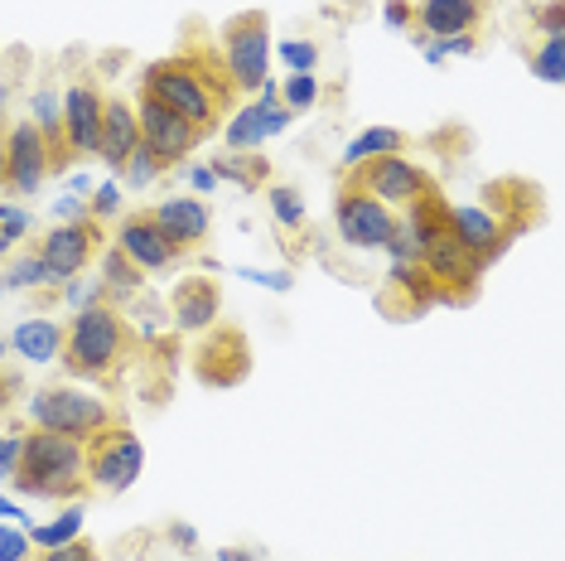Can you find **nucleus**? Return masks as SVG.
<instances>
[{
	"mask_svg": "<svg viewBox=\"0 0 565 561\" xmlns=\"http://www.w3.org/2000/svg\"><path fill=\"white\" fill-rule=\"evenodd\" d=\"M136 87H146L156 102L203 126L209 136L217 131V121L237 112V87L223 68V54H213V49H179L170 59L146 63Z\"/></svg>",
	"mask_w": 565,
	"mask_h": 561,
	"instance_id": "obj_1",
	"label": "nucleus"
},
{
	"mask_svg": "<svg viewBox=\"0 0 565 561\" xmlns=\"http://www.w3.org/2000/svg\"><path fill=\"white\" fill-rule=\"evenodd\" d=\"M10 489L20 499H40V504H78L87 499V475H83V445L58 436V431L30 426L20 436V465L10 475Z\"/></svg>",
	"mask_w": 565,
	"mask_h": 561,
	"instance_id": "obj_2",
	"label": "nucleus"
},
{
	"mask_svg": "<svg viewBox=\"0 0 565 561\" xmlns=\"http://www.w3.org/2000/svg\"><path fill=\"white\" fill-rule=\"evenodd\" d=\"M136 339H131V325L121 320V310H111L107 300L87 305V310L73 315L68 335H63V353L58 363L68 368V378H83V382H111L131 359Z\"/></svg>",
	"mask_w": 565,
	"mask_h": 561,
	"instance_id": "obj_3",
	"label": "nucleus"
},
{
	"mask_svg": "<svg viewBox=\"0 0 565 561\" xmlns=\"http://www.w3.org/2000/svg\"><path fill=\"white\" fill-rule=\"evenodd\" d=\"M111 421H121L111 412V402L87 388H73V382H54V388L30 392V426L58 431V436H68L78 445H87L97 431H107Z\"/></svg>",
	"mask_w": 565,
	"mask_h": 561,
	"instance_id": "obj_4",
	"label": "nucleus"
},
{
	"mask_svg": "<svg viewBox=\"0 0 565 561\" xmlns=\"http://www.w3.org/2000/svg\"><path fill=\"white\" fill-rule=\"evenodd\" d=\"M217 54H223V68L233 78L237 97H256L262 83L271 78V20L266 10H242V15L223 20L217 30Z\"/></svg>",
	"mask_w": 565,
	"mask_h": 561,
	"instance_id": "obj_5",
	"label": "nucleus"
},
{
	"mask_svg": "<svg viewBox=\"0 0 565 561\" xmlns=\"http://www.w3.org/2000/svg\"><path fill=\"white\" fill-rule=\"evenodd\" d=\"M146 469V445L126 421H111L107 431H97L93 441L83 445V475L93 494H126Z\"/></svg>",
	"mask_w": 565,
	"mask_h": 561,
	"instance_id": "obj_6",
	"label": "nucleus"
},
{
	"mask_svg": "<svg viewBox=\"0 0 565 561\" xmlns=\"http://www.w3.org/2000/svg\"><path fill=\"white\" fill-rule=\"evenodd\" d=\"M136 126H140V146L150 150V156H156L164 170H170V165H179V160H189L194 156V150L203 146V140H209V131H203V126H194V121H184L179 117V112H170L164 107V102H156L146 93V87H136Z\"/></svg>",
	"mask_w": 565,
	"mask_h": 561,
	"instance_id": "obj_7",
	"label": "nucleus"
},
{
	"mask_svg": "<svg viewBox=\"0 0 565 561\" xmlns=\"http://www.w3.org/2000/svg\"><path fill=\"white\" fill-rule=\"evenodd\" d=\"M194 378L213 392H227V388H242L252 378V339L247 329L237 325H213L203 329V343L194 349Z\"/></svg>",
	"mask_w": 565,
	"mask_h": 561,
	"instance_id": "obj_8",
	"label": "nucleus"
},
{
	"mask_svg": "<svg viewBox=\"0 0 565 561\" xmlns=\"http://www.w3.org/2000/svg\"><path fill=\"white\" fill-rule=\"evenodd\" d=\"M343 180L367 189L377 203H387V209H406V203H416L426 189H435V180L426 174V165H416L411 156H377V160H363L353 165V170H343Z\"/></svg>",
	"mask_w": 565,
	"mask_h": 561,
	"instance_id": "obj_9",
	"label": "nucleus"
},
{
	"mask_svg": "<svg viewBox=\"0 0 565 561\" xmlns=\"http://www.w3.org/2000/svg\"><path fill=\"white\" fill-rule=\"evenodd\" d=\"M333 223H339V233L349 247H363V252H382L396 227V213L387 203H377L367 194V189H358L343 180L339 194H333Z\"/></svg>",
	"mask_w": 565,
	"mask_h": 561,
	"instance_id": "obj_10",
	"label": "nucleus"
},
{
	"mask_svg": "<svg viewBox=\"0 0 565 561\" xmlns=\"http://www.w3.org/2000/svg\"><path fill=\"white\" fill-rule=\"evenodd\" d=\"M54 174V156H49V140L40 136V126L30 117L6 126V194H40V184Z\"/></svg>",
	"mask_w": 565,
	"mask_h": 561,
	"instance_id": "obj_11",
	"label": "nucleus"
},
{
	"mask_svg": "<svg viewBox=\"0 0 565 561\" xmlns=\"http://www.w3.org/2000/svg\"><path fill=\"white\" fill-rule=\"evenodd\" d=\"M97 252H102V223L97 219H78V223L49 227V233L40 237V247H34V257L49 266L54 286H68L73 276L87 272V262H93Z\"/></svg>",
	"mask_w": 565,
	"mask_h": 561,
	"instance_id": "obj_12",
	"label": "nucleus"
},
{
	"mask_svg": "<svg viewBox=\"0 0 565 561\" xmlns=\"http://www.w3.org/2000/svg\"><path fill=\"white\" fill-rule=\"evenodd\" d=\"M111 247H121L146 276L150 272H170V266L184 257V247H174L170 233H164V227L150 219V209L126 213V219L117 223V237H111Z\"/></svg>",
	"mask_w": 565,
	"mask_h": 561,
	"instance_id": "obj_13",
	"label": "nucleus"
},
{
	"mask_svg": "<svg viewBox=\"0 0 565 561\" xmlns=\"http://www.w3.org/2000/svg\"><path fill=\"white\" fill-rule=\"evenodd\" d=\"M102 87L93 78H78L63 87V140H68V156H97V131H102Z\"/></svg>",
	"mask_w": 565,
	"mask_h": 561,
	"instance_id": "obj_14",
	"label": "nucleus"
},
{
	"mask_svg": "<svg viewBox=\"0 0 565 561\" xmlns=\"http://www.w3.org/2000/svg\"><path fill=\"white\" fill-rule=\"evenodd\" d=\"M217 315H223V286H217L213 276H184L174 280L170 290V320L179 335H203V329L217 325Z\"/></svg>",
	"mask_w": 565,
	"mask_h": 561,
	"instance_id": "obj_15",
	"label": "nucleus"
},
{
	"mask_svg": "<svg viewBox=\"0 0 565 561\" xmlns=\"http://www.w3.org/2000/svg\"><path fill=\"white\" fill-rule=\"evenodd\" d=\"M449 233H455V242L469 252L479 266H488V262H498L508 252V242H512V233L503 223L493 219L488 209H479V203H449Z\"/></svg>",
	"mask_w": 565,
	"mask_h": 561,
	"instance_id": "obj_16",
	"label": "nucleus"
},
{
	"mask_svg": "<svg viewBox=\"0 0 565 561\" xmlns=\"http://www.w3.org/2000/svg\"><path fill=\"white\" fill-rule=\"evenodd\" d=\"M150 219H156L164 233H170L174 247H184V252H194L199 242H209V233H213V213H209V203H203L199 194L164 199V203L150 209Z\"/></svg>",
	"mask_w": 565,
	"mask_h": 561,
	"instance_id": "obj_17",
	"label": "nucleus"
},
{
	"mask_svg": "<svg viewBox=\"0 0 565 561\" xmlns=\"http://www.w3.org/2000/svg\"><path fill=\"white\" fill-rule=\"evenodd\" d=\"M488 0H420L416 6V34L420 40H449V34H473L483 24ZM411 34V40H416Z\"/></svg>",
	"mask_w": 565,
	"mask_h": 561,
	"instance_id": "obj_18",
	"label": "nucleus"
},
{
	"mask_svg": "<svg viewBox=\"0 0 565 561\" xmlns=\"http://www.w3.org/2000/svg\"><path fill=\"white\" fill-rule=\"evenodd\" d=\"M140 146V126H136V107L126 97H107L102 102V131H97V160H107L111 170H121L131 160V150Z\"/></svg>",
	"mask_w": 565,
	"mask_h": 561,
	"instance_id": "obj_19",
	"label": "nucleus"
},
{
	"mask_svg": "<svg viewBox=\"0 0 565 561\" xmlns=\"http://www.w3.org/2000/svg\"><path fill=\"white\" fill-rule=\"evenodd\" d=\"M290 126V112L286 107H262V102H247L242 112H233V121L223 126V146L242 156V150H256L266 136H280Z\"/></svg>",
	"mask_w": 565,
	"mask_h": 561,
	"instance_id": "obj_20",
	"label": "nucleus"
},
{
	"mask_svg": "<svg viewBox=\"0 0 565 561\" xmlns=\"http://www.w3.org/2000/svg\"><path fill=\"white\" fill-rule=\"evenodd\" d=\"M435 300V280L426 276L420 262H392V276H387V310L392 315H416Z\"/></svg>",
	"mask_w": 565,
	"mask_h": 561,
	"instance_id": "obj_21",
	"label": "nucleus"
},
{
	"mask_svg": "<svg viewBox=\"0 0 565 561\" xmlns=\"http://www.w3.org/2000/svg\"><path fill=\"white\" fill-rule=\"evenodd\" d=\"M63 329L58 320H20L15 335H10V349L20 353L24 363H54L63 353Z\"/></svg>",
	"mask_w": 565,
	"mask_h": 561,
	"instance_id": "obj_22",
	"label": "nucleus"
},
{
	"mask_svg": "<svg viewBox=\"0 0 565 561\" xmlns=\"http://www.w3.org/2000/svg\"><path fill=\"white\" fill-rule=\"evenodd\" d=\"M411 136L396 131V126H367V131H358L349 140V150H343V170H353V165L363 160H377V156H406Z\"/></svg>",
	"mask_w": 565,
	"mask_h": 561,
	"instance_id": "obj_23",
	"label": "nucleus"
},
{
	"mask_svg": "<svg viewBox=\"0 0 565 561\" xmlns=\"http://www.w3.org/2000/svg\"><path fill=\"white\" fill-rule=\"evenodd\" d=\"M213 170V180H233V184H242V189H262V180L271 174V160L266 156H227V160H213L209 165Z\"/></svg>",
	"mask_w": 565,
	"mask_h": 561,
	"instance_id": "obj_24",
	"label": "nucleus"
},
{
	"mask_svg": "<svg viewBox=\"0 0 565 561\" xmlns=\"http://www.w3.org/2000/svg\"><path fill=\"white\" fill-rule=\"evenodd\" d=\"M102 286L107 290H121V296H131V290L146 286V272L126 257L121 247H102Z\"/></svg>",
	"mask_w": 565,
	"mask_h": 561,
	"instance_id": "obj_25",
	"label": "nucleus"
},
{
	"mask_svg": "<svg viewBox=\"0 0 565 561\" xmlns=\"http://www.w3.org/2000/svg\"><path fill=\"white\" fill-rule=\"evenodd\" d=\"M83 518H87V514H83V504H73L68 514H58L54 522H34V528H30V542L49 552V547H63V542L83 538Z\"/></svg>",
	"mask_w": 565,
	"mask_h": 561,
	"instance_id": "obj_26",
	"label": "nucleus"
},
{
	"mask_svg": "<svg viewBox=\"0 0 565 561\" xmlns=\"http://www.w3.org/2000/svg\"><path fill=\"white\" fill-rule=\"evenodd\" d=\"M266 203H271V219L286 227V233H300L305 227V199L295 184H266Z\"/></svg>",
	"mask_w": 565,
	"mask_h": 561,
	"instance_id": "obj_27",
	"label": "nucleus"
},
{
	"mask_svg": "<svg viewBox=\"0 0 565 561\" xmlns=\"http://www.w3.org/2000/svg\"><path fill=\"white\" fill-rule=\"evenodd\" d=\"M0 286H6V290H40V286H54V276H49V266L30 252V257H15V262L6 266Z\"/></svg>",
	"mask_w": 565,
	"mask_h": 561,
	"instance_id": "obj_28",
	"label": "nucleus"
},
{
	"mask_svg": "<svg viewBox=\"0 0 565 561\" xmlns=\"http://www.w3.org/2000/svg\"><path fill=\"white\" fill-rule=\"evenodd\" d=\"M315 102H319V78H315V73H290V78L280 83V107H286L290 117L310 112Z\"/></svg>",
	"mask_w": 565,
	"mask_h": 561,
	"instance_id": "obj_29",
	"label": "nucleus"
},
{
	"mask_svg": "<svg viewBox=\"0 0 565 561\" xmlns=\"http://www.w3.org/2000/svg\"><path fill=\"white\" fill-rule=\"evenodd\" d=\"M526 68H532V78H542V83H561V73H565V40H546L542 49H532V54H526Z\"/></svg>",
	"mask_w": 565,
	"mask_h": 561,
	"instance_id": "obj_30",
	"label": "nucleus"
},
{
	"mask_svg": "<svg viewBox=\"0 0 565 561\" xmlns=\"http://www.w3.org/2000/svg\"><path fill=\"white\" fill-rule=\"evenodd\" d=\"M121 174H126V184H131V189H146V184H156L160 174H164V165L150 156L146 146H136V150H131V160L121 165Z\"/></svg>",
	"mask_w": 565,
	"mask_h": 561,
	"instance_id": "obj_31",
	"label": "nucleus"
},
{
	"mask_svg": "<svg viewBox=\"0 0 565 561\" xmlns=\"http://www.w3.org/2000/svg\"><path fill=\"white\" fill-rule=\"evenodd\" d=\"M532 30H542L546 40H565V0H546V6H532Z\"/></svg>",
	"mask_w": 565,
	"mask_h": 561,
	"instance_id": "obj_32",
	"label": "nucleus"
},
{
	"mask_svg": "<svg viewBox=\"0 0 565 561\" xmlns=\"http://www.w3.org/2000/svg\"><path fill=\"white\" fill-rule=\"evenodd\" d=\"M280 59H286L290 73H315L319 44H310V40H286V44H280Z\"/></svg>",
	"mask_w": 565,
	"mask_h": 561,
	"instance_id": "obj_33",
	"label": "nucleus"
},
{
	"mask_svg": "<svg viewBox=\"0 0 565 561\" xmlns=\"http://www.w3.org/2000/svg\"><path fill=\"white\" fill-rule=\"evenodd\" d=\"M24 233H30V213L15 209V203H0V237H6L10 247H15Z\"/></svg>",
	"mask_w": 565,
	"mask_h": 561,
	"instance_id": "obj_34",
	"label": "nucleus"
},
{
	"mask_svg": "<svg viewBox=\"0 0 565 561\" xmlns=\"http://www.w3.org/2000/svg\"><path fill=\"white\" fill-rule=\"evenodd\" d=\"M40 561H97V547L87 542V538H73V542H63V547H49Z\"/></svg>",
	"mask_w": 565,
	"mask_h": 561,
	"instance_id": "obj_35",
	"label": "nucleus"
},
{
	"mask_svg": "<svg viewBox=\"0 0 565 561\" xmlns=\"http://www.w3.org/2000/svg\"><path fill=\"white\" fill-rule=\"evenodd\" d=\"M121 209V194H117V184H97L93 189V203H87V219H111V213Z\"/></svg>",
	"mask_w": 565,
	"mask_h": 561,
	"instance_id": "obj_36",
	"label": "nucleus"
},
{
	"mask_svg": "<svg viewBox=\"0 0 565 561\" xmlns=\"http://www.w3.org/2000/svg\"><path fill=\"white\" fill-rule=\"evenodd\" d=\"M382 15H387L392 30L416 34V6H411V0H387V6H382Z\"/></svg>",
	"mask_w": 565,
	"mask_h": 561,
	"instance_id": "obj_37",
	"label": "nucleus"
},
{
	"mask_svg": "<svg viewBox=\"0 0 565 561\" xmlns=\"http://www.w3.org/2000/svg\"><path fill=\"white\" fill-rule=\"evenodd\" d=\"M20 436L24 431H6V436H0V484H10V475H15V465H20Z\"/></svg>",
	"mask_w": 565,
	"mask_h": 561,
	"instance_id": "obj_38",
	"label": "nucleus"
},
{
	"mask_svg": "<svg viewBox=\"0 0 565 561\" xmlns=\"http://www.w3.org/2000/svg\"><path fill=\"white\" fill-rule=\"evenodd\" d=\"M430 49L440 59H449V54H479V34H449V40H435Z\"/></svg>",
	"mask_w": 565,
	"mask_h": 561,
	"instance_id": "obj_39",
	"label": "nucleus"
},
{
	"mask_svg": "<svg viewBox=\"0 0 565 561\" xmlns=\"http://www.w3.org/2000/svg\"><path fill=\"white\" fill-rule=\"evenodd\" d=\"M54 213H58V223H78V219H87V203L78 194H63L54 203Z\"/></svg>",
	"mask_w": 565,
	"mask_h": 561,
	"instance_id": "obj_40",
	"label": "nucleus"
},
{
	"mask_svg": "<svg viewBox=\"0 0 565 561\" xmlns=\"http://www.w3.org/2000/svg\"><path fill=\"white\" fill-rule=\"evenodd\" d=\"M24 547H30V538H20V532H0V561H24Z\"/></svg>",
	"mask_w": 565,
	"mask_h": 561,
	"instance_id": "obj_41",
	"label": "nucleus"
},
{
	"mask_svg": "<svg viewBox=\"0 0 565 561\" xmlns=\"http://www.w3.org/2000/svg\"><path fill=\"white\" fill-rule=\"evenodd\" d=\"M20 398V373H10V368H0V412H6L10 402Z\"/></svg>",
	"mask_w": 565,
	"mask_h": 561,
	"instance_id": "obj_42",
	"label": "nucleus"
},
{
	"mask_svg": "<svg viewBox=\"0 0 565 561\" xmlns=\"http://www.w3.org/2000/svg\"><path fill=\"white\" fill-rule=\"evenodd\" d=\"M189 184H194V194H213V189H217L209 165H194V170H189Z\"/></svg>",
	"mask_w": 565,
	"mask_h": 561,
	"instance_id": "obj_43",
	"label": "nucleus"
},
{
	"mask_svg": "<svg viewBox=\"0 0 565 561\" xmlns=\"http://www.w3.org/2000/svg\"><path fill=\"white\" fill-rule=\"evenodd\" d=\"M170 538H174V547H194V542H199V538H194V528H184V522H174Z\"/></svg>",
	"mask_w": 565,
	"mask_h": 561,
	"instance_id": "obj_44",
	"label": "nucleus"
},
{
	"mask_svg": "<svg viewBox=\"0 0 565 561\" xmlns=\"http://www.w3.org/2000/svg\"><path fill=\"white\" fill-rule=\"evenodd\" d=\"M68 194H93V180H87V174H73V180H68Z\"/></svg>",
	"mask_w": 565,
	"mask_h": 561,
	"instance_id": "obj_45",
	"label": "nucleus"
},
{
	"mask_svg": "<svg viewBox=\"0 0 565 561\" xmlns=\"http://www.w3.org/2000/svg\"><path fill=\"white\" fill-rule=\"evenodd\" d=\"M0 194H6V121H0Z\"/></svg>",
	"mask_w": 565,
	"mask_h": 561,
	"instance_id": "obj_46",
	"label": "nucleus"
},
{
	"mask_svg": "<svg viewBox=\"0 0 565 561\" xmlns=\"http://www.w3.org/2000/svg\"><path fill=\"white\" fill-rule=\"evenodd\" d=\"M0 518H24V514H20V508L10 504V499H0Z\"/></svg>",
	"mask_w": 565,
	"mask_h": 561,
	"instance_id": "obj_47",
	"label": "nucleus"
},
{
	"mask_svg": "<svg viewBox=\"0 0 565 561\" xmlns=\"http://www.w3.org/2000/svg\"><path fill=\"white\" fill-rule=\"evenodd\" d=\"M6 257H10V242H6V237H0V262H6Z\"/></svg>",
	"mask_w": 565,
	"mask_h": 561,
	"instance_id": "obj_48",
	"label": "nucleus"
},
{
	"mask_svg": "<svg viewBox=\"0 0 565 561\" xmlns=\"http://www.w3.org/2000/svg\"><path fill=\"white\" fill-rule=\"evenodd\" d=\"M6 349H10V339H0V359H6Z\"/></svg>",
	"mask_w": 565,
	"mask_h": 561,
	"instance_id": "obj_49",
	"label": "nucleus"
},
{
	"mask_svg": "<svg viewBox=\"0 0 565 561\" xmlns=\"http://www.w3.org/2000/svg\"><path fill=\"white\" fill-rule=\"evenodd\" d=\"M0 290H6V286H0Z\"/></svg>",
	"mask_w": 565,
	"mask_h": 561,
	"instance_id": "obj_50",
	"label": "nucleus"
}]
</instances>
